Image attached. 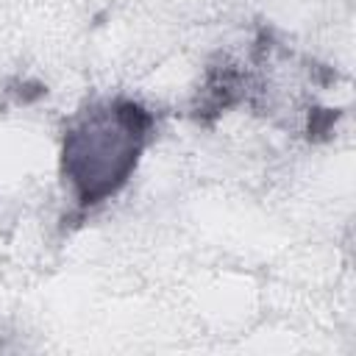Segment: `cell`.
<instances>
[{
	"instance_id": "1",
	"label": "cell",
	"mask_w": 356,
	"mask_h": 356,
	"mask_svg": "<svg viewBox=\"0 0 356 356\" xmlns=\"http://www.w3.org/2000/svg\"><path fill=\"white\" fill-rule=\"evenodd\" d=\"M153 117L134 100H103L64 131L61 170L81 209L108 200L134 172Z\"/></svg>"
}]
</instances>
